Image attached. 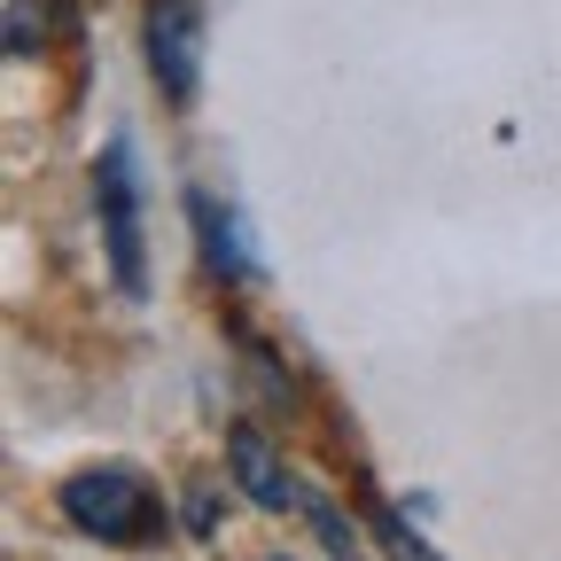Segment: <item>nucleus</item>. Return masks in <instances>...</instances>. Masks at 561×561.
<instances>
[{"label": "nucleus", "instance_id": "1", "mask_svg": "<svg viewBox=\"0 0 561 561\" xmlns=\"http://www.w3.org/2000/svg\"><path fill=\"white\" fill-rule=\"evenodd\" d=\"M55 507H62V523H70V530H87V538H102V546H140V538H157V530H164V500H157V483L140 476V468H125V460L62 476Z\"/></svg>", "mask_w": 561, "mask_h": 561}, {"label": "nucleus", "instance_id": "6", "mask_svg": "<svg viewBox=\"0 0 561 561\" xmlns=\"http://www.w3.org/2000/svg\"><path fill=\"white\" fill-rule=\"evenodd\" d=\"M367 538H375V546H382L390 561H437L430 546H421V538L405 530V515H390L382 500H367Z\"/></svg>", "mask_w": 561, "mask_h": 561}, {"label": "nucleus", "instance_id": "4", "mask_svg": "<svg viewBox=\"0 0 561 561\" xmlns=\"http://www.w3.org/2000/svg\"><path fill=\"white\" fill-rule=\"evenodd\" d=\"M227 468H234V483L250 491L257 507H305V500H312V491L280 468V453H273L257 430H234V437H227Z\"/></svg>", "mask_w": 561, "mask_h": 561}, {"label": "nucleus", "instance_id": "5", "mask_svg": "<svg viewBox=\"0 0 561 561\" xmlns=\"http://www.w3.org/2000/svg\"><path fill=\"white\" fill-rule=\"evenodd\" d=\"M187 210H195V234H203V257H210V273H250L242 265V250H234V227H227V210L210 203V195H187Z\"/></svg>", "mask_w": 561, "mask_h": 561}, {"label": "nucleus", "instance_id": "3", "mask_svg": "<svg viewBox=\"0 0 561 561\" xmlns=\"http://www.w3.org/2000/svg\"><path fill=\"white\" fill-rule=\"evenodd\" d=\"M149 70H157V87H164L180 110L195 102L203 32H195V9H187V0H149Z\"/></svg>", "mask_w": 561, "mask_h": 561}, {"label": "nucleus", "instance_id": "7", "mask_svg": "<svg viewBox=\"0 0 561 561\" xmlns=\"http://www.w3.org/2000/svg\"><path fill=\"white\" fill-rule=\"evenodd\" d=\"M39 24H47V0H9V55H32L47 39Z\"/></svg>", "mask_w": 561, "mask_h": 561}, {"label": "nucleus", "instance_id": "2", "mask_svg": "<svg viewBox=\"0 0 561 561\" xmlns=\"http://www.w3.org/2000/svg\"><path fill=\"white\" fill-rule=\"evenodd\" d=\"M94 210H102V242H110V280L125 297L149 289V250H140V195H133V157L125 140L102 149V172H94Z\"/></svg>", "mask_w": 561, "mask_h": 561}]
</instances>
